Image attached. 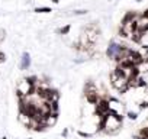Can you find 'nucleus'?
<instances>
[{"label": "nucleus", "mask_w": 148, "mask_h": 139, "mask_svg": "<svg viewBox=\"0 0 148 139\" xmlns=\"http://www.w3.org/2000/svg\"><path fill=\"white\" fill-rule=\"evenodd\" d=\"M109 109H110V106H109V102L106 100V99H99L97 100V103H96V114L97 116H103L105 113H108L109 112Z\"/></svg>", "instance_id": "nucleus-1"}, {"label": "nucleus", "mask_w": 148, "mask_h": 139, "mask_svg": "<svg viewBox=\"0 0 148 139\" xmlns=\"http://www.w3.org/2000/svg\"><path fill=\"white\" fill-rule=\"evenodd\" d=\"M112 84L115 89H118L119 91L125 93L129 87H128V78L126 77H116L115 80H112Z\"/></svg>", "instance_id": "nucleus-2"}, {"label": "nucleus", "mask_w": 148, "mask_h": 139, "mask_svg": "<svg viewBox=\"0 0 148 139\" xmlns=\"http://www.w3.org/2000/svg\"><path fill=\"white\" fill-rule=\"evenodd\" d=\"M128 58L134 62V65H141V64L145 61V58H144V55H142L141 52H138V51H132V49H129Z\"/></svg>", "instance_id": "nucleus-3"}, {"label": "nucleus", "mask_w": 148, "mask_h": 139, "mask_svg": "<svg viewBox=\"0 0 148 139\" xmlns=\"http://www.w3.org/2000/svg\"><path fill=\"white\" fill-rule=\"evenodd\" d=\"M121 49H122V45H118V44L112 42V44L109 45L108 51H106V55H108L109 58H112V57H115L116 54H119V52H121Z\"/></svg>", "instance_id": "nucleus-4"}, {"label": "nucleus", "mask_w": 148, "mask_h": 139, "mask_svg": "<svg viewBox=\"0 0 148 139\" xmlns=\"http://www.w3.org/2000/svg\"><path fill=\"white\" fill-rule=\"evenodd\" d=\"M29 65H31V55L28 52H23L22 58H21V68L22 70H28Z\"/></svg>", "instance_id": "nucleus-5"}, {"label": "nucleus", "mask_w": 148, "mask_h": 139, "mask_svg": "<svg viewBox=\"0 0 148 139\" xmlns=\"http://www.w3.org/2000/svg\"><path fill=\"white\" fill-rule=\"evenodd\" d=\"M57 119H58V113H49L44 119V123L47 125V127H49V126H54L57 123Z\"/></svg>", "instance_id": "nucleus-6"}, {"label": "nucleus", "mask_w": 148, "mask_h": 139, "mask_svg": "<svg viewBox=\"0 0 148 139\" xmlns=\"http://www.w3.org/2000/svg\"><path fill=\"white\" fill-rule=\"evenodd\" d=\"M86 99H87V102H89V103L96 104V103H97V100H99V97H97V91H96V90L87 91V93H86Z\"/></svg>", "instance_id": "nucleus-7"}, {"label": "nucleus", "mask_w": 148, "mask_h": 139, "mask_svg": "<svg viewBox=\"0 0 148 139\" xmlns=\"http://www.w3.org/2000/svg\"><path fill=\"white\" fill-rule=\"evenodd\" d=\"M86 38H87V41H89L90 44H95L96 39H97L96 31H95V29H87V31H86Z\"/></svg>", "instance_id": "nucleus-8"}, {"label": "nucleus", "mask_w": 148, "mask_h": 139, "mask_svg": "<svg viewBox=\"0 0 148 139\" xmlns=\"http://www.w3.org/2000/svg\"><path fill=\"white\" fill-rule=\"evenodd\" d=\"M134 19H136V15H135V13H132V12H129V13L123 18L122 25H123V23H128V22H131V20H134Z\"/></svg>", "instance_id": "nucleus-9"}, {"label": "nucleus", "mask_w": 148, "mask_h": 139, "mask_svg": "<svg viewBox=\"0 0 148 139\" xmlns=\"http://www.w3.org/2000/svg\"><path fill=\"white\" fill-rule=\"evenodd\" d=\"M34 12H36V13H51L52 10L49 7H36Z\"/></svg>", "instance_id": "nucleus-10"}, {"label": "nucleus", "mask_w": 148, "mask_h": 139, "mask_svg": "<svg viewBox=\"0 0 148 139\" xmlns=\"http://www.w3.org/2000/svg\"><path fill=\"white\" fill-rule=\"evenodd\" d=\"M139 136H142V138L148 139V127H142V129L139 130Z\"/></svg>", "instance_id": "nucleus-11"}, {"label": "nucleus", "mask_w": 148, "mask_h": 139, "mask_svg": "<svg viewBox=\"0 0 148 139\" xmlns=\"http://www.w3.org/2000/svg\"><path fill=\"white\" fill-rule=\"evenodd\" d=\"M70 29H71V26H70V25H65L64 28H61V29H60V33H62V35H67V33L70 32Z\"/></svg>", "instance_id": "nucleus-12"}, {"label": "nucleus", "mask_w": 148, "mask_h": 139, "mask_svg": "<svg viewBox=\"0 0 148 139\" xmlns=\"http://www.w3.org/2000/svg\"><path fill=\"white\" fill-rule=\"evenodd\" d=\"M29 84H34V86H36V81H38V78L35 77V76H32V77H28V78H25Z\"/></svg>", "instance_id": "nucleus-13"}, {"label": "nucleus", "mask_w": 148, "mask_h": 139, "mask_svg": "<svg viewBox=\"0 0 148 139\" xmlns=\"http://www.w3.org/2000/svg\"><path fill=\"white\" fill-rule=\"evenodd\" d=\"M136 116H138V114H136V113H134V112H129V113H128V117H129L131 120H135V119H136Z\"/></svg>", "instance_id": "nucleus-14"}, {"label": "nucleus", "mask_w": 148, "mask_h": 139, "mask_svg": "<svg viewBox=\"0 0 148 139\" xmlns=\"http://www.w3.org/2000/svg\"><path fill=\"white\" fill-rule=\"evenodd\" d=\"M79 135H80V136H82V138H90V136H92V135H90V133H86V132H82V130H80V132H79Z\"/></svg>", "instance_id": "nucleus-15"}, {"label": "nucleus", "mask_w": 148, "mask_h": 139, "mask_svg": "<svg viewBox=\"0 0 148 139\" xmlns=\"http://www.w3.org/2000/svg\"><path fill=\"white\" fill-rule=\"evenodd\" d=\"M5 61H6V55H5L3 52H0V64L5 62Z\"/></svg>", "instance_id": "nucleus-16"}, {"label": "nucleus", "mask_w": 148, "mask_h": 139, "mask_svg": "<svg viewBox=\"0 0 148 139\" xmlns=\"http://www.w3.org/2000/svg\"><path fill=\"white\" fill-rule=\"evenodd\" d=\"M139 107H141V109H148V102H142V103L139 104Z\"/></svg>", "instance_id": "nucleus-17"}, {"label": "nucleus", "mask_w": 148, "mask_h": 139, "mask_svg": "<svg viewBox=\"0 0 148 139\" xmlns=\"http://www.w3.org/2000/svg\"><path fill=\"white\" fill-rule=\"evenodd\" d=\"M142 19H145V20H148V9L144 12V15H142Z\"/></svg>", "instance_id": "nucleus-18"}, {"label": "nucleus", "mask_w": 148, "mask_h": 139, "mask_svg": "<svg viewBox=\"0 0 148 139\" xmlns=\"http://www.w3.org/2000/svg\"><path fill=\"white\" fill-rule=\"evenodd\" d=\"M76 15H84L86 13V10H77V12H74Z\"/></svg>", "instance_id": "nucleus-19"}, {"label": "nucleus", "mask_w": 148, "mask_h": 139, "mask_svg": "<svg viewBox=\"0 0 148 139\" xmlns=\"http://www.w3.org/2000/svg\"><path fill=\"white\" fill-rule=\"evenodd\" d=\"M3 33H5V32H3V31H2V32H0V41H2V39H3V36H5V35H3Z\"/></svg>", "instance_id": "nucleus-20"}, {"label": "nucleus", "mask_w": 148, "mask_h": 139, "mask_svg": "<svg viewBox=\"0 0 148 139\" xmlns=\"http://www.w3.org/2000/svg\"><path fill=\"white\" fill-rule=\"evenodd\" d=\"M51 2H52V3H58V2H60V0H51Z\"/></svg>", "instance_id": "nucleus-21"}, {"label": "nucleus", "mask_w": 148, "mask_h": 139, "mask_svg": "<svg viewBox=\"0 0 148 139\" xmlns=\"http://www.w3.org/2000/svg\"><path fill=\"white\" fill-rule=\"evenodd\" d=\"M135 139H145V138H142V136H136Z\"/></svg>", "instance_id": "nucleus-22"}, {"label": "nucleus", "mask_w": 148, "mask_h": 139, "mask_svg": "<svg viewBox=\"0 0 148 139\" xmlns=\"http://www.w3.org/2000/svg\"><path fill=\"white\" fill-rule=\"evenodd\" d=\"M2 139H8V138H2Z\"/></svg>", "instance_id": "nucleus-23"}, {"label": "nucleus", "mask_w": 148, "mask_h": 139, "mask_svg": "<svg viewBox=\"0 0 148 139\" xmlns=\"http://www.w3.org/2000/svg\"><path fill=\"white\" fill-rule=\"evenodd\" d=\"M136 2H141V0H136Z\"/></svg>", "instance_id": "nucleus-24"}, {"label": "nucleus", "mask_w": 148, "mask_h": 139, "mask_svg": "<svg viewBox=\"0 0 148 139\" xmlns=\"http://www.w3.org/2000/svg\"><path fill=\"white\" fill-rule=\"evenodd\" d=\"M28 139H31V138H28Z\"/></svg>", "instance_id": "nucleus-25"}, {"label": "nucleus", "mask_w": 148, "mask_h": 139, "mask_svg": "<svg viewBox=\"0 0 148 139\" xmlns=\"http://www.w3.org/2000/svg\"><path fill=\"white\" fill-rule=\"evenodd\" d=\"M147 61H148V59H147Z\"/></svg>", "instance_id": "nucleus-26"}]
</instances>
